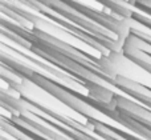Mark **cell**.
Segmentation results:
<instances>
[{"label": "cell", "instance_id": "obj_2", "mask_svg": "<svg viewBox=\"0 0 151 140\" xmlns=\"http://www.w3.org/2000/svg\"><path fill=\"white\" fill-rule=\"evenodd\" d=\"M88 87V92L90 95V98L96 99L102 103H110L113 104V99H114V93L110 92V90H107L106 87H104L99 83H90L86 85Z\"/></svg>", "mask_w": 151, "mask_h": 140}, {"label": "cell", "instance_id": "obj_1", "mask_svg": "<svg viewBox=\"0 0 151 140\" xmlns=\"http://www.w3.org/2000/svg\"><path fill=\"white\" fill-rule=\"evenodd\" d=\"M133 59L129 58L123 50H111L107 55L102 56L98 60V66L107 77L115 79L118 75H123L133 66Z\"/></svg>", "mask_w": 151, "mask_h": 140}]
</instances>
